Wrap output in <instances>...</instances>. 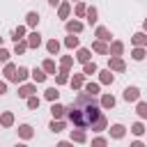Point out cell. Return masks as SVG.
<instances>
[{
  "label": "cell",
  "mask_w": 147,
  "mask_h": 147,
  "mask_svg": "<svg viewBox=\"0 0 147 147\" xmlns=\"http://www.w3.org/2000/svg\"><path fill=\"white\" fill-rule=\"evenodd\" d=\"M129 147H147V145H145V142H142V140H133V142H131V145H129Z\"/></svg>",
  "instance_id": "7dc6e473"
},
{
  "label": "cell",
  "mask_w": 147,
  "mask_h": 147,
  "mask_svg": "<svg viewBox=\"0 0 147 147\" xmlns=\"http://www.w3.org/2000/svg\"><path fill=\"white\" fill-rule=\"evenodd\" d=\"M25 32H28V28H25V25H18V28H14V32H11V39H14V44H16V41H21V39H25V37H28Z\"/></svg>",
  "instance_id": "4316f807"
},
{
  "label": "cell",
  "mask_w": 147,
  "mask_h": 147,
  "mask_svg": "<svg viewBox=\"0 0 147 147\" xmlns=\"http://www.w3.org/2000/svg\"><path fill=\"white\" fill-rule=\"evenodd\" d=\"M129 131H131L136 138H140V136H145V131H147V129H145V124H142V122H133Z\"/></svg>",
  "instance_id": "e575fe53"
},
{
  "label": "cell",
  "mask_w": 147,
  "mask_h": 147,
  "mask_svg": "<svg viewBox=\"0 0 147 147\" xmlns=\"http://www.w3.org/2000/svg\"><path fill=\"white\" fill-rule=\"evenodd\" d=\"M85 11H87V5H85L83 0L74 5V14H76V18H85Z\"/></svg>",
  "instance_id": "d590c367"
},
{
  "label": "cell",
  "mask_w": 147,
  "mask_h": 147,
  "mask_svg": "<svg viewBox=\"0 0 147 147\" xmlns=\"http://www.w3.org/2000/svg\"><path fill=\"white\" fill-rule=\"evenodd\" d=\"M92 51H94V53H99V55H108V44H106V41L94 39V41H92Z\"/></svg>",
  "instance_id": "cb8c5ba5"
},
{
  "label": "cell",
  "mask_w": 147,
  "mask_h": 147,
  "mask_svg": "<svg viewBox=\"0 0 147 147\" xmlns=\"http://www.w3.org/2000/svg\"><path fill=\"white\" fill-rule=\"evenodd\" d=\"M74 57H76L80 64H85V62H90V57H92V51H90V48H78Z\"/></svg>",
  "instance_id": "603a6c76"
},
{
  "label": "cell",
  "mask_w": 147,
  "mask_h": 147,
  "mask_svg": "<svg viewBox=\"0 0 147 147\" xmlns=\"http://www.w3.org/2000/svg\"><path fill=\"white\" fill-rule=\"evenodd\" d=\"M0 126H2V129H11V126H14V113H11V110L0 113Z\"/></svg>",
  "instance_id": "d6986e66"
},
{
  "label": "cell",
  "mask_w": 147,
  "mask_h": 147,
  "mask_svg": "<svg viewBox=\"0 0 147 147\" xmlns=\"http://www.w3.org/2000/svg\"><path fill=\"white\" fill-rule=\"evenodd\" d=\"M108 55H110V57H122V55H124V44H122L119 39H113L110 46H108Z\"/></svg>",
  "instance_id": "277c9868"
},
{
  "label": "cell",
  "mask_w": 147,
  "mask_h": 147,
  "mask_svg": "<svg viewBox=\"0 0 147 147\" xmlns=\"http://www.w3.org/2000/svg\"><path fill=\"white\" fill-rule=\"evenodd\" d=\"M57 147H74V142H71V140H60Z\"/></svg>",
  "instance_id": "bcb514c9"
},
{
  "label": "cell",
  "mask_w": 147,
  "mask_h": 147,
  "mask_svg": "<svg viewBox=\"0 0 147 147\" xmlns=\"http://www.w3.org/2000/svg\"><path fill=\"white\" fill-rule=\"evenodd\" d=\"M41 69H44V74H46V76H51V74L55 76V60H51V57H46V60L41 62Z\"/></svg>",
  "instance_id": "83f0119b"
},
{
  "label": "cell",
  "mask_w": 147,
  "mask_h": 147,
  "mask_svg": "<svg viewBox=\"0 0 147 147\" xmlns=\"http://www.w3.org/2000/svg\"><path fill=\"white\" fill-rule=\"evenodd\" d=\"M69 78H71L69 71H57V74H55V85H67Z\"/></svg>",
  "instance_id": "ab89813d"
},
{
  "label": "cell",
  "mask_w": 147,
  "mask_h": 147,
  "mask_svg": "<svg viewBox=\"0 0 147 147\" xmlns=\"http://www.w3.org/2000/svg\"><path fill=\"white\" fill-rule=\"evenodd\" d=\"M2 76H5L7 83H16V64L14 62H7L5 69H2Z\"/></svg>",
  "instance_id": "30bf717a"
},
{
  "label": "cell",
  "mask_w": 147,
  "mask_h": 147,
  "mask_svg": "<svg viewBox=\"0 0 147 147\" xmlns=\"http://www.w3.org/2000/svg\"><path fill=\"white\" fill-rule=\"evenodd\" d=\"M99 74V85H113L115 83V74L110 69H103V71H96Z\"/></svg>",
  "instance_id": "5bb4252c"
},
{
  "label": "cell",
  "mask_w": 147,
  "mask_h": 147,
  "mask_svg": "<svg viewBox=\"0 0 147 147\" xmlns=\"http://www.w3.org/2000/svg\"><path fill=\"white\" fill-rule=\"evenodd\" d=\"M25 101H28V108H30V110H39V106H41V99H39L37 94L30 96V99H25Z\"/></svg>",
  "instance_id": "b9f144b4"
},
{
  "label": "cell",
  "mask_w": 147,
  "mask_h": 147,
  "mask_svg": "<svg viewBox=\"0 0 147 147\" xmlns=\"http://www.w3.org/2000/svg\"><path fill=\"white\" fill-rule=\"evenodd\" d=\"M9 57H11V53H9L5 46H0V62H2V64H7V62H9Z\"/></svg>",
  "instance_id": "ee69618b"
},
{
  "label": "cell",
  "mask_w": 147,
  "mask_h": 147,
  "mask_svg": "<svg viewBox=\"0 0 147 147\" xmlns=\"http://www.w3.org/2000/svg\"><path fill=\"white\" fill-rule=\"evenodd\" d=\"M142 32H147V18L142 21Z\"/></svg>",
  "instance_id": "681fc988"
},
{
  "label": "cell",
  "mask_w": 147,
  "mask_h": 147,
  "mask_svg": "<svg viewBox=\"0 0 147 147\" xmlns=\"http://www.w3.org/2000/svg\"><path fill=\"white\" fill-rule=\"evenodd\" d=\"M108 133H110L113 140H122V138L126 136V126H124V124H110V126H108Z\"/></svg>",
  "instance_id": "52a82bcc"
},
{
  "label": "cell",
  "mask_w": 147,
  "mask_h": 147,
  "mask_svg": "<svg viewBox=\"0 0 147 147\" xmlns=\"http://www.w3.org/2000/svg\"><path fill=\"white\" fill-rule=\"evenodd\" d=\"M14 147H28V145H25V142H16Z\"/></svg>",
  "instance_id": "f907efd6"
},
{
  "label": "cell",
  "mask_w": 147,
  "mask_h": 147,
  "mask_svg": "<svg viewBox=\"0 0 147 147\" xmlns=\"http://www.w3.org/2000/svg\"><path fill=\"white\" fill-rule=\"evenodd\" d=\"M96 71H99V67L90 60V62H85V64H83V71H80V74H83V76H94Z\"/></svg>",
  "instance_id": "836d02e7"
},
{
  "label": "cell",
  "mask_w": 147,
  "mask_h": 147,
  "mask_svg": "<svg viewBox=\"0 0 147 147\" xmlns=\"http://www.w3.org/2000/svg\"><path fill=\"white\" fill-rule=\"evenodd\" d=\"M39 25V11H28L25 14V28H37Z\"/></svg>",
  "instance_id": "7402d4cb"
},
{
  "label": "cell",
  "mask_w": 147,
  "mask_h": 147,
  "mask_svg": "<svg viewBox=\"0 0 147 147\" xmlns=\"http://www.w3.org/2000/svg\"><path fill=\"white\" fill-rule=\"evenodd\" d=\"M131 44L136 46V48H147V32H133V37H131Z\"/></svg>",
  "instance_id": "4fadbf2b"
},
{
  "label": "cell",
  "mask_w": 147,
  "mask_h": 147,
  "mask_svg": "<svg viewBox=\"0 0 147 147\" xmlns=\"http://www.w3.org/2000/svg\"><path fill=\"white\" fill-rule=\"evenodd\" d=\"M69 140H71V142H76V145H83V142H87V133H85V129H71V133H69Z\"/></svg>",
  "instance_id": "9c48e42d"
},
{
  "label": "cell",
  "mask_w": 147,
  "mask_h": 147,
  "mask_svg": "<svg viewBox=\"0 0 147 147\" xmlns=\"http://www.w3.org/2000/svg\"><path fill=\"white\" fill-rule=\"evenodd\" d=\"M0 46H2V37H0Z\"/></svg>",
  "instance_id": "816d5d0a"
},
{
  "label": "cell",
  "mask_w": 147,
  "mask_h": 147,
  "mask_svg": "<svg viewBox=\"0 0 147 147\" xmlns=\"http://www.w3.org/2000/svg\"><path fill=\"white\" fill-rule=\"evenodd\" d=\"M18 138L21 140H30V138H34V129L30 126V124H18Z\"/></svg>",
  "instance_id": "2e32d148"
},
{
  "label": "cell",
  "mask_w": 147,
  "mask_h": 147,
  "mask_svg": "<svg viewBox=\"0 0 147 147\" xmlns=\"http://www.w3.org/2000/svg\"><path fill=\"white\" fill-rule=\"evenodd\" d=\"M131 57H133L136 62H142V60L147 57V48H136V46H133V51H131Z\"/></svg>",
  "instance_id": "8d00e7d4"
},
{
  "label": "cell",
  "mask_w": 147,
  "mask_h": 147,
  "mask_svg": "<svg viewBox=\"0 0 147 147\" xmlns=\"http://www.w3.org/2000/svg\"><path fill=\"white\" fill-rule=\"evenodd\" d=\"M136 113L140 119H147V101H136Z\"/></svg>",
  "instance_id": "f35d334b"
},
{
  "label": "cell",
  "mask_w": 147,
  "mask_h": 147,
  "mask_svg": "<svg viewBox=\"0 0 147 147\" xmlns=\"http://www.w3.org/2000/svg\"><path fill=\"white\" fill-rule=\"evenodd\" d=\"M25 51H28V41H25V39H21V41L14 44V55H23Z\"/></svg>",
  "instance_id": "60d3db41"
},
{
  "label": "cell",
  "mask_w": 147,
  "mask_h": 147,
  "mask_svg": "<svg viewBox=\"0 0 147 147\" xmlns=\"http://www.w3.org/2000/svg\"><path fill=\"white\" fill-rule=\"evenodd\" d=\"M51 115H53V119H64L67 117V106H62V103H51Z\"/></svg>",
  "instance_id": "7c38bea8"
},
{
  "label": "cell",
  "mask_w": 147,
  "mask_h": 147,
  "mask_svg": "<svg viewBox=\"0 0 147 147\" xmlns=\"http://www.w3.org/2000/svg\"><path fill=\"white\" fill-rule=\"evenodd\" d=\"M37 94V85L34 83H23L21 87H18V96L21 99H30V96H34Z\"/></svg>",
  "instance_id": "8992f818"
},
{
  "label": "cell",
  "mask_w": 147,
  "mask_h": 147,
  "mask_svg": "<svg viewBox=\"0 0 147 147\" xmlns=\"http://www.w3.org/2000/svg\"><path fill=\"white\" fill-rule=\"evenodd\" d=\"M115 103H117V99H115L110 92H103V94H101V99H99V106H101V108H106V110L115 108Z\"/></svg>",
  "instance_id": "8fae6325"
},
{
  "label": "cell",
  "mask_w": 147,
  "mask_h": 147,
  "mask_svg": "<svg viewBox=\"0 0 147 147\" xmlns=\"http://www.w3.org/2000/svg\"><path fill=\"white\" fill-rule=\"evenodd\" d=\"M46 2H48L51 7H60V2H62V0H46Z\"/></svg>",
  "instance_id": "c3c4849f"
},
{
  "label": "cell",
  "mask_w": 147,
  "mask_h": 147,
  "mask_svg": "<svg viewBox=\"0 0 147 147\" xmlns=\"http://www.w3.org/2000/svg\"><path fill=\"white\" fill-rule=\"evenodd\" d=\"M122 99H124L126 103H136V101H140V87H136V85H126L124 92H122Z\"/></svg>",
  "instance_id": "7a4b0ae2"
},
{
  "label": "cell",
  "mask_w": 147,
  "mask_h": 147,
  "mask_svg": "<svg viewBox=\"0 0 147 147\" xmlns=\"http://www.w3.org/2000/svg\"><path fill=\"white\" fill-rule=\"evenodd\" d=\"M57 96H60L57 87H48V90L44 92V99H46V101H51V103H55V101H57Z\"/></svg>",
  "instance_id": "74e56055"
},
{
  "label": "cell",
  "mask_w": 147,
  "mask_h": 147,
  "mask_svg": "<svg viewBox=\"0 0 147 147\" xmlns=\"http://www.w3.org/2000/svg\"><path fill=\"white\" fill-rule=\"evenodd\" d=\"M46 51H48L51 55H57V53H60V41H57L55 37L48 39V41H46Z\"/></svg>",
  "instance_id": "d6a6232c"
},
{
  "label": "cell",
  "mask_w": 147,
  "mask_h": 147,
  "mask_svg": "<svg viewBox=\"0 0 147 147\" xmlns=\"http://www.w3.org/2000/svg\"><path fill=\"white\" fill-rule=\"evenodd\" d=\"M25 41H28V48H39V46H41V34H39L37 30H32V32L25 37Z\"/></svg>",
  "instance_id": "ac0fdd59"
},
{
  "label": "cell",
  "mask_w": 147,
  "mask_h": 147,
  "mask_svg": "<svg viewBox=\"0 0 147 147\" xmlns=\"http://www.w3.org/2000/svg\"><path fill=\"white\" fill-rule=\"evenodd\" d=\"M48 129H51L53 133H62V131L67 129V124H64V119H51V124H48Z\"/></svg>",
  "instance_id": "4dcf8cb0"
},
{
  "label": "cell",
  "mask_w": 147,
  "mask_h": 147,
  "mask_svg": "<svg viewBox=\"0 0 147 147\" xmlns=\"http://www.w3.org/2000/svg\"><path fill=\"white\" fill-rule=\"evenodd\" d=\"M92 147H108V138H103V136L92 138Z\"/></svg>",
  "instance_id": "7bdbcfd3"
},
{
  "label": "cell",
  "mask_w": 147,
  "mask_h": 147,
  "mask_svg": "<svg viewBox=\"0 0 147 147\" xmlns=\"http://www.w3.org/2000/svg\"><path fill=\"white\" fill-rule=\"evenodd\" d=\"M74 67V55H62L60 57V69L57 71H69Z\"/></svg>",
  "instance_id": "d4e9b609"
},
{
  "label": "cell",
  "mask_w": 147,
  "mask_h": 147,
  "mask_svg": "<svg viewBox=\"0 0 147 147\" xmlns=\"http://www.w3.org/2000/svg\"><path fill=\"white\" fill-rule=\"evenodd\" d=\"M69 14H71V2H60V7H57V18H62V21H69Z\"/></svg>",
  "instance_id": "ffe728a7"
},
{
  "label": "cell",
  "mask_w": 147,
  "mask_h": 147,
  "mask_svg": "<svg viewBox=\"0 0 147 147\" xmlns=\"http://www.w3.org/2000/svg\"><path fill=\"white\" fill-rule=\"evenodd\" d=\"M83 90H85V94H92V96H96V94L101 92V85L90 80V83H85V85H83Z\"/></svg>",
  "instance_id": "f546056e"
},
{
  "label": "cell",
  "mask_w": 147,
  "mask_h": 147,
  "mask_svg": "<svg viewBox=\"0 0 147 147\" xmlns=\"http://www.w3.org/2000/svg\"><path fill=\"white\" fill-rule=\"evenodd\" d=\"M64 46L71 48V51H74V48H80V39H78L76 34H69V37H64Z\"/></svg>",
  "instance_id": "1f68e13d"
},
{
  "label": "cell",
  "mask_w": 147,
  "mask_h": 147,
  "mask_svg": "<svg viewBox=\"0 0 147 147\" xmlns=\"http://www.w3.org/2000/svg\"><path fill=\"white\" fill-rule=\"evenodd\" d=\"M30 78H32V83L37 85V83H46L48 76L44 74V69H32V71H30Z\"/></svg>",
  "instance_id": "484cf974"
},
{
  "label": "cell",
  "mask_w": 147,
  "mask_h": 147,
  "mask_svg": "<svg viewBox=\"0 0 147 147\" xmlns=\"http://www.w3.org/2000/svg\"><path fill=\"white\" fill-rule=\"evenodd\" d=\"M74 2H80V0H74Z\"/></svg>",
  "instance_id": "f5cc1de1"
},
{
  "label": "cell",
  "mask_w": 147,
  "mask_h": 147,
  "mask_svg": "<svg viewBox=\"0 0 147 147\" xmlns=\"http://www.w3.org/2000/svg\"><path fill=\"white\" fill-rule=\"evenodd\" d=\"M94 133H101V131H106L108 129V119H106V115H99L94 122H92V126H90Z\"/></svg>",
  "instance_id": "9a60e30c"
},
{
  "label": "cell",
  "mask_w": 147,
  "mask_h": 147,
  "mask_svg": "<svg viewBox=\"0 0 147 147\" xmlns=\"http://www.w3.org/2000/svg\"><path fill=\"white\" fill-rule=\"evenodd\" d=\"M96 21H99V9L92 5V7H87V11H85V23H87V25H96Z\"/></svg>",
  "instance_id": "e0dca14e"
},
{
  "label": "cell",
  "mask_w": 147,
  "mask_h": 147,
  "mask_svg": "<svg viewBox=\"0 0 147 147\" xmlns=\"http://www.w3.org/2000/svg\"><path fill=\"white\" fill-rule=\"evenodd\" d=\"M94 37L99 39V41H113V32L106 28V25H96V30H94Z\"/></svg>",
  "instance_id": "ba28073f"
},
{
  "label": "cell",
  "mask_w": 147,
  "mask_h": 147,
  "mask_svg": "<svg viewBox=\"0 0 147 147\" xmlns=\"http://www.w3.org/2000/svg\"><path fill=\"white\" fill-rule=\"evenodd\" d=\"M30 78V69L28 67H16V83H25Z\"/></svg>",
  "instance_id": "f1b7e54d"
},
{
  "label": "cell",
  "mask_w": 147,
  "mask_h": 147,
  "mask_svg": "<svg viewBox=\"0 0 147 147\" xmlns=\"http://www.w3.org/2000/svg\"><path fill=\"white\" fill-rule=\"evenodd\" d=\"M108 69H110L113 74H122V71H126V62H124L122 57H110V60H108Z\"/></svg>",
  "instance_id": "5b68a950"
},
{
  "label": "cell",
  "mask_w": 147,
  "mask_h": 147,
  "mask_svg": "<svg viewBox=\"0 0 147 147\" xmlns=\"http://www.w3.org/2000/svg\"><path fill=\"white\" fill-rule=\"evenodd\" d=\"M69 85H71V90H83V85H85V76H83V74H74V76L69 78Z\"/></svg>",
  "instance_id": "44dd1931"
},
{
  "label": "cell",
  "mask_w": 147,
  "mask_h": 147,
  "mask_svg": "<svg viewBox=\"0 0 147 147\" xmlns=\"http://www.w3.org/2000/svg\"><path fill=\"white\" fill-rule=\"evenodd\" d=\"M7 94V80H0V96Z\"/></svg>",
  "instance_id": "f6af8a7d"
},
{
  "label": "cell",
  "mask_w": 147,
  "mask_h": 147,
  "mask_svg": "<svg viewBox=\"0 0 147 147\" xmlns=\"http://www.w3.org/2000/svg\"><path fill=\"white\" fill-rule=\"evenodd\" d=\"M99 115H103V113H101L96 96L85 94V92H78L71 101V106H67V117L76 129H90Z\"/></svg>",
  "instance_id": "6da1fadb"
},
{
  "label": "cell",
  "mask_w": 147,
  "mask_h": 147,
  "mask_svg": "<svg viewBox=\"0 0 147 147\" xmlns=\"http://www.w3.org/2000/svg\"><path fill=\"white\" fill-rule=\"evenodd\" d=\"M64 30H67L69 34H80V32L85 30V23L78 21V18H69V21H64Z\"/></svg>",
  "instance_id": "3957f363"
}]
</instances>
